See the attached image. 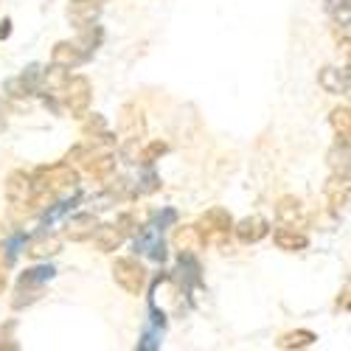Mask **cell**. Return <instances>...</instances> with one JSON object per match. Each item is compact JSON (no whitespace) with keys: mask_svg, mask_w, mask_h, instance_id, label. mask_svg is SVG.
<instances>
[{"mask_svg":"<svg viewBox=\"0 0 351 351\" xmlns=\"http://www.w3.org/2000/svg\"><path fill=\"white\" fill-rule=\"evenodd\" d=\"M32 180H34V194H62V191H71L76 189L79 183V174L71 163H53V166H40L34 174H32Z\"/></svg>","mask_w":351,"mask_h":351,"instance_id":"cell-1","label":"cell"},{"mask_svg":"<svg viewBox=\"0 0 351 351\" xmlns=\"http://www.w3.org/2000/svg\"><path fill=\"white\" fill-rule=\"evenodd\" d=\"M62 104L71 112V119H84L87 110L93 101V84L87 76H68V82L62 84Z\"/></svg>","mask_w":351,"mask_h":351,"instance_id":"cell-2","label":"cell"},{"mask_svg":"<svg viewBox=\"0 0 351 351\" xmlns=\"http://www.w3.org/2000/svg\"><path fill=\"white\" fill-rule=\"evenodd\" d=\"M112 278L115 284H119L124 292H130V295H141L143 287H146V270L138 258H115V265H112Z\"/></svg>","mask_w":351,"mask_h":351,"instance_id":"cell-3","label":"cell"},{"mask_svg":"<svg viewBox=\"0 0 351 351\" xmlns=\"http://www.w3.org/2000/svg\"><path fill=\"white\" fill-rule=\"evenodd\" d=\"M6 199L12 202V208H28L34 206V180L28 171H12L6 178Z\"/></svg>","mask_w":351,"mask_h":351,"instance_id":"cell-4","label":"cell"},{"mask_svg":"<svg viewBox=\"0 0 351 351\" xmlns=\"http://www.w3.org/2000/svg\"><path fill=\"white\" fill-rule=\"evenodd\" d=\"M230 228H233V217L225 208H208L199 217V230H202V237H206V242L208 239H214V242L225 239L230 233Z\"/></svg>","mask_w":351,"mask_h":351,"instance_id":"cell-5","label":"cell"},{"mask_svg":"<svg viewBox=\"0 0 351 351\" xmlns=\"http://www.w3.org/2000/svg\"><path fill=\"white\" fill-rule=\"evenodd\" d=\"M146 132V119H143V110L138 104H124L121 115H119V135L130 143V141H141Z\"/></svg>","mask_w":351,"mask_h":351,"instance_id":"cell-6","label":"cell"},{"mask_svg":"<svg viewBox=\"0 0 351 351\" xmlns=\"http://www.w3.org/2000/svg\"><path fill=\"white\" fill-rule=\"evenodd\" d=\"M230 230L237 233V239L242 245H256V242H261L270 233V222L265 217H245L242 222L233 225Z\"/></svg>","mask_w":351,"mask_h":351,"instance_id":"cell-7","label":"cell"},{"mask_svg":"<svg viewBox=\"0 0 351 351\" xmlns=\"http://www.w3.org/2000/svg\"><path fill=\"white\" fill-rule=\"evenodd\" d=\"M82 166H84V171L90 174V178H99V180H104V178H110L112 174V169H115V158L110 155V152H90L84 146V152H82Z\"/></svg>","mask_w":351,"mask_h":351,"instance_id":"cell-8","label":"cell"},{"mask_svg":"<svg viewBox=\"0 0 351 351\" xmlns=\"http://www.w3.org/2000/svg\"><path fill=\"white\" fill-rule=\"evenodd\" d=\"M87 51H82L79 43H56L53 51H51V62L53 65H62V68H79L82 62H87Z\"/></svg>","mask_w":351,"mask_h":351,"instance_id":"cell-9","label":"cell"},{"mask_svg":"<svg viewBox=\"0 0 351 351\" xmlns=\"http://www.w3.org/2000/svg\"><path fill=\"white\" fill-rule=\"evenodd\" d=\"M174 247L180 253H189V256H194L206 247V237H202L199 225H180L174 230Z\"/></svg>","mask_w":351,"mask_h":351,"instance_id":"cell-10","label":"cell"},{"mask_svg":"<svg viewBox=\"0 0 351 351\" xmlns=\"http://www.w3.org/2000/svg\"><path fill=\"white\" fill-rule=\"evenodd\" d=\"M96 228H99V219L93 214H76L65 225V237L71 242H87V239H93Z\"/></svg>","mask_w":351,"mask_h":351,"instance_id":"cell-11","label":"cell"},{"mask_svg":"<svg viewBox=\"0 0 351 351\" xmlns=\"http://www.w3.org/2000/svg\"><path fill=\"white\" fill-rule=\"evenodd\" d=\"M273 239H276L278 250H287V253H298V250H306V247H309V237H306L304 230L292 228V225L278 228Z\"/></svg>","mask_w":351,"mask_h":351,"instance_id":"cell-12","label":"cell"},{"mask_svg":"<svg viewBox=\"0 0 351 351\" xmlns=\"http://www.w3.org/2000/svg\"><path fill=\"white\" fill-rule=\"evenodd\" d=\"M326 197H329L332 211H343L348 206V174H343V171L332 174L326 183Z\"/></svg>","mask_w":351,"mask_h":351,"instance_id":"cell-13","label":"cell"},{"mask_svg":"<svg viewBox=\"0 0 351 351\" xmlns=\"http://www.w3.org/2000/svg\"><path fill=\"white\" fill-rule=\"evenodd\" d=\"M317 84L324 87L326 93H332V96L348 93V65L343 68V73L337 68H324V71L317 73Z\"/></svg>","mask_w":351,"mask_h":351,"instance_id":"cell-14","label":"cell"},{"mask_svg":"<svg viewBox=\"0 0 351 351\" xmlns=\"http://www.w3.org/2000/svg\"><path fill=\"white\" fill-rule=\"evenodd\" d=\"M93 237H96V247H99L101 253H112V250L121 247V242H124L127 233L119 228V222H112V225H99Z\"/></svg>","mask_w":351,"mask_h":351,"instance_id":"cell-15","label":"cell"},{"mask_svg":"<svg viewBox=\"0 0 351 351\" xmlns=\"http://www.w3.org/2000/svg\"><path fill=\"white\" fill-rule=\"evenodd\" d=\"M276 217H278V222H281V225H292V228H298V222H301V217H304V206H301V199H298V197H292V194L281 197V199L276 202Z\"/></svg>","mask_w":351,"mask_h":351,"instance_id":"cell-16","label":"cell"},{"mask_svg":"<svg viewBox=\"0 0 351 351\" xmlns=\"http://www.w3.org/2000/svg\"><path fill=\"white\" fill-rule=\"evenodd\" d=\"M101 12V3L99 0H71V6H68V17L82 28L87 23H93Z\"/></svg>","mask_w":351,"mask_h":351,"instance_id":"cell-17","label":"cell"},{"mask_svg":"<svg viewBox=\"0 0 351 351\" xmlns=\"http://www.w3.org/2000/svg\"><path fill=\"white\" fill-rule=\"evenodd\" d=\"M329 121H332V130L337 132V143L340 146H348V138H351V110L343 104V107H335L332 115H329Z\"/></svg>","mask_w":351,"mask_h":351,"instance_id":"cell-18","label":"cell"},{"mask_svg":"<svg viewBox=\"0 0 351 351\" xmlns=\"http://www.w3.org/2000/svg\"><path fill=\"white\" fill-rule=\"evenodd\" d=\"M62 250V242L56 239V237H51V233H45V237H40V239H34L32 245H28V256L32 258H51V256H56Z\"/></svg>","mask_w":351,"mask_h":351,"instance_id":"cell-19","label":"cell"},{"mask_svg":"<svg viewBox=\"0 0 351 351\" xmlns=\"http://www.w3.org/2000/svg\"><path fill=\"white\" fill-rule=\"evenodd\" d=\"M315 340H317L315 332H309V329H295V332H287V335L278 340V348H284V351H292V348H309Z\"/></svg>","mask_w":351,"mask_h":351,"instance_id":"cell-20","label":"cell"},{"mask_svg":"<svg viewBox=\"0 0 351 351\" xmlns=\"http://www.w3.org/2000/svg\"><path fill=\"white\" fill-rule=\"evenodd\" d=\"M43 295V287H28V284H17V292L12 298V306L14 309H23V306H32L34 301H40Z\"/></svg>","mask_w":351,"mask_h":351,"instance_id":"cell-21","label":"cell"},{"mask_svg":"<svg viewBox=\"0 0 351 351\" xmlns=\"http://www.w3.org/2000/svg\"><path fill=\"white\" fill-rule=\"evenodd\" d=\"M53 278V267H34V270H25L23 276H20V281L17 284H28V287H43L45 281H51Z\"/></svg>","mask_w":351,"mask_h":351,"instance_id":"cell-22","label":"cell"},{"mask_svg":"<svg viewBox=\"0 0 351 351\" xmlns=\"http://www.w3.org/2000/svg\"><path fill=\"white\" fill-rule=\"evenodd\" d=\"M43 76V82L51 87V90H62V84L68 82V68H62V65H51L45 73H40Z\"/></svg>","mask_w":351,"mask_h":351,"instance_id":"cell-23","label":"cell"},{"mask_svg":"<svg viewBox=\"0 0 351 351\" xmlns=\"http://www.w3.org/2000/svg\"><path fill=\"white\" fill-rule=\"evenodd\" d=\"M32 90H34V84L28 82V79H23V76H17V79H9V82H6V93H9V96H14V99H25V96H32Z\"/></svg>","mask_w":351,"mask_h":351,"instance_id":"cell-24","label":"cell"},{"mask_svg":"<svg viewBox=\"0 0 351 351\" xmlns=\"http://www.w3.org/2000/svg\"><path fill=\"white\" fill-rule=\"evenodd\" d=\"M166 152H169V146H166L163 141H155V143L146 146V149H141V152H138V160L149 166V163H155V160H158L160 155H166Z\"/></svg>","mask_w":351,"mask_h":351,"instance_id":"cell-25","label":"cell"},{"mask_svg":"<svg viewBox=\"0 0 351 351\" xmlns=\"http://www.w3.org/2000/svg\"><path fill=\"white\" fill-rule=\"evenodd\" d=\"M326 9L337 20V25H348V0H326Z\"/></svg>","mask_w":351,"mask_h":351,"instance_id":"cell-26","label":"cell"},{"mask_svg":"<svg viewBox=\"0 0 351 351\" xmlns=\"http://www.w3.org/2000/svg\"><path fill=\"white\" fill-rule=\"evenodd\" d=\"M101 28L99 25H93V23H87V25H82V45H87V48H96L99 43H101Z\"/></svg>","mask_w":351,"mask_h":351,"instance_id":"cell-27","label":"cell"},{"mask_svg":"<svg viewBox=\"0 0 351 351\" xmlns=\"http://www.w3.org/2000/svg\"><path fill=\"white\" fill-rule=\"evenodd\" d=\"M107 130V121L101 119L99 112H93V119L84 124V135H99V132H104Z\"/></svg>","mask_w":351,"mask_h":351,"instance_id":"cell-28","label":"cell"},{"mask_svg":"<svg viewBox=\"0 0 351 351\" xmlns=\"http://www.w3.org/2000/svg\"><path fill=\"white\" fill-rule=\"evenodd\" d=\"M12 329H14V324H9V326H6V332L0 329V348H17V346L12 343Z\"/></svg>","mask_w":351,"mask_h":351,"instance_id":"cell-29","label":"cell"},{"mask_svg":"<svg viewBox=\"0 0 351 351\" xmlns=\"http://www.w3.org/2000/svg\"><path fill=\"white\" fill-rule=\"evenodd\" d=\"M337 306L346 312L348 309V287H343V292H340V298H337Z\"/></svg>","mask_w":351,"mask_h":351,"instance_id":"cell-30","label":"cell"},{"mask_svg":"<svg viewBox=\"0 0 351 351\" xmlns=\"http://www.w3.org/2000/svg\"><path fill=\"white\" fill-rule=\"evenodd\" d=\"M12 34V20H3L0 23V40H6Z\"/></svg>","mask_w":351,"mask_h":351,"instance_id":"cell-31","label":"cell"},{"mask_svg":"<svg viewBox=\"0 0 351 351\" xmlns=\"http://www.w3.org/2000/svg\"><path fill=\"white\" fill-rule=\"evenodd\" d=\"M3 287H6V273H3V267H0V292H3Z\"/></svg>","mask_w":351,"mask_h":351,"instance_id":"cell-32","label":"cell"},{"mask_svg":"<svg viewBox=\"0 0 351 351\" xmlns=\"http://www.w3.org/2000/svg\"><path fill=\"white\" fill-rule=\"evenodd\" d=\"M6 112V104H3V96H0V115H3Z\"/></svg>","mask_w":351,"mask_h":351,"instance_id":"cell-33","label":"cell"}]
</instances>
